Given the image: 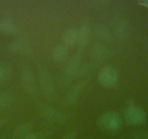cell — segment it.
Segmentation results:
<instances>
[{
	"label": "cell",
	"mask_w": 148,
	"mask_h": 139,
	"mask_svg": "<svg viewBox=\"0 0 148 139\" xmlns=\"http://www.w3.org/2000/svg\"><path fill=\"white\" fill-rule=\"evenodd\" d=\"M97 124L102 130L108 132H116L121 126V119L116 112H106L99 117Z\"/></svg>",
	"instance_id": "obj_1"
},
{
	"label": "cell",
	"mask_w": 148,
	"mask_h": 139,
	"mask_svg": "<svg viewBox=\"0 0 148 139\" xmlns=\"http://www.w3.org/2000/svg\"><path fill=\"white\" fill-rule=\"evenodd\" d=\"M145 110L137 106L132 105L127 107L124 112V120L126 124L130 126L139 125L146 120Z\"/></svg>",
	"instance_id": "obj_2"
},
{
	"label": "cell",
	"mask_w": 148,
	"mask_h": 139,
	"mask_svg": "<svg viewBox=\"0 0 148 139\" xmlns=\"http://www.w3.org/2000/svg\"><path fill=\"white\" fill-rule=\"evenodd\" d=\"M99 83L105 88H112L118 82V73L112 66H105L100 70L98 76Z\"/></svg>",
	"instance_id": "obj_3"
},
{
	"label": "cell",
	"mask_w": 148,
	"mask_h": 139,
	"mask_svg": "<svg viewBox=\"0 0 148 139\" xmlns=\"http://www.w3.org/2000/svg\"><path fill=\"white\" fill-rule=\"evenodd\" d=\"M40 113L47 120L54 122H65L68 119V114L63 112L60 111L59 110L53 108L49 106L43 105L40 107Z\"/></svg>",
	"instance_id": "obj_4"
},
{
	"label": "cell",
	"mask_w": 148,
	"mask_h": 139,
	"mask_svg": "<svg viewBox=\"0 0 148 139\" xmlns=\"http://www.w3.org/2000/svg\"><path fill=\"white\" fill-rule=\"evenodd\" d=\"M39 83L45 94L50 96L54 93V85L50 74L45 68L41 69L39 72Z\"/></svg>",
	"instance_id": "obj_5"
},
{
	"label": "cell",
	"mask_w": 148,
	"mask_h": 139,
	"mask_svg": "<svg viewBox=\"0 0 148 139\" xmlns=\"http://www.w3.org/2000/svg\"><path fill=\"white\" fill-rule=\"evenodd\" d=\"M21 85L24 89L29 92H33L35 89V80L32 72L30 70H25L21 74Z\"/></svg>",
	"instance_id": "obj_6"
},
{
	"label": "cell",
	"mask_w": 148,
	"mask_h": 139,
	"mask_svg": "<svg viewBox=\"0 0 148 139\" xmlns=\"http://www.w3.org/2000/svg\"><path fill=\"white\" fill-rule=\"evenodd\" d=\"M91 36V30L88 25H82L78 29L77 43L81 47H84L88 44Z\"/></svg>",
	"instance_id": "obj_7"
},
{
	"label": "cell",
	"mask_w": 148,
	"mask_h": 139,
	"mask_svg": "<svg viewBox=\"0 0 148 139\" xmlns=\"http://www.w3.org/2000/svg\"><path fill=\"white\" fill-rule=\"evenodd\" d=\"M18 31L16 22L10 18L0 20V32L7 35L15 34Z\"/></svg>",
	"instance_id": "obj_8"
},
{
	"label": "cell",
	"mask_w": 148,
	"mask_h": 139,
	"mask_svg": "<svg viewBox=\"0 0 148 139\" xmlns=\"http://www.w3.org/2000/svg\"><path fill=\"white\" fill-rule=\"evenodd\" d=\"M82 63V57L79 54H76L70 59L66 67V72L69 76H73L79 72Z\"/></svg>",
	"instance_id": "obj_9"
},
{
	"label": "cell",
	"mask_w": 148,
	"mask_h": 139,
	"mask_svg": "<svg viewBox=\"0 0 148 139\" xmlns=\"http://www.w3.org/2000/svg\"><path fill=\"white\" fill-rule=\"evenodd\" d=\"M62 40L66 46H71L76 44L78 40V29L76 28H69L64 32Z\"/></svg>",
	"instance_id": "obj_10"
},
{
	"label": "cell",
	"mask_w": 148,
	"mask_h": 139,
	"mask_svg": "<svg viewBox=\"0 0 148 139\" xmlns=\"http://www.w3.org/2000/svg\"><path fill=\"white\" fill-rule=\"evenodd\" d=\"M83 89V86L82 84L76 85V86H73L71 90L68 91L67 93L66 96H65V100L70 104H73L77 102L78 99H79V96H80L81 93Z\"/></svg>",
	"instance_id": "obj_11"
},
{
	"label": "cell",
	"mask_w": 148,
	"mask_h": 139,
	"mask_svg": "<svg viewBox=\"0 0 148 139\" xmlns=\"http://www.w3.org/2000/svg\"><path fill=\"white\" fill-rule=\"evenodd\" d=\"M68 47L65 44H59L55 48L53 51V57L55 60L63 61L66 59L68 56Z\"/></svg>",
	"instance_id": "obj_12"
},
{
	"label": "cell",
	"mask_w": 148,
	"mask_h": 139,
	"mask_svg": "<svg viewBox=\"0 0 148 139\" xmlns=\"http://www.w3.org/2000/svg\"><path fill=\"white\" fill-rule=\"evenodd\" d=\"M30 134V127L28 124H23L15 129L12 139H25Z\"/></svg>",
	"instance_id": "obj_13"
},
{
	"label": "cell",
	"mask_w": 148,
	"mask_h": 139,
	"mask_svg": "<svg viewBox=\"0 0 148 139\" xmlns=\"http://www.w3.org/2000/svg\"><path fill=\"white\" fill-rule=\"evenodd\" d=\"M11 67L8 63H0V84L6 82L10 78Z\"/></svg>",
	"instance_id": "obj_14"
},
{
	"label": "cell",
	"mask_w": 148,
	"mask_h": 139,
	"mask_svg": "<svg viewBox=\"0 0 148 139\" xmlns=\"http://www.w3.org/2000/svg\"><path fill=\"white\" fill-rule=\"evenodd\" d=\"M11 102V98L6 93H0V110L8 107Z\"/></svg>",
	"instance_id": "obj_15"
},
{
	"label": "cell",
	"mask_w": 148,
	"mask_h": 139,
	"mask_svg": "<svg viewBox=\"0 0 148 139\" xmlns=\"http://www.w3.org/2000/svg\"><path fill=\"white\" fill-rule=\"evenodd\" d=\"M107 49L105 46H97L94 49V50L92 51V53L93 55L95 57H105V55L107 54Z\"/></svg>",
	"instance_id": "obj_16"
},
{
	"label": "cell",
	"mask_w": 148,
	"mask_h": 139,
	"mask_svg": "<svg viewBox=\"0 0 148 139\" xmlns=\"http://www.w3.org/2000/svg\"><path fill=\"white\" fill-rule=\"evenodd\" d=\"M136 139H148V133H141V134L137 135L135 138Z\"/></svg>",
	"instance_id": "obj_17"
},
{
	"label": "cell",
	"mask_w": 148,
	"mask_h": 139,
	"mask_svg": "<svg viewBox=\"0 0 148 139\" xmlns=\"http://www.w3.org/2000/svg\"><path fill=\"white\" fill-rule=\"evenodd\" d=\"M25 139H39V138H38V136H36V135L31 134V133H30V134L28 135V136H27V137L25 138Z\"/></svg>",
	"instance_id": "obj_18"
},
{
	"label": "cell",
	"mask_w": 148,
	"mask_h": 139,
	"mask_svg": "<svg viewBox=\"0 0 148 139\" xmlns=\"http://www.w3.org/2000/svg\"><path fill=\"white\" fill-rule=\"evenodd\" d=\"M75 136H76V134L75 133H71V134L68 135V136H66L65 137H64L62 139H75Z\"/></svg>",
	"instance_id": "obj_19"
},
{
	"label": "cell",
	"mask_w": 148,
	"mask_h": 139,
	"mask_svg": "<svg viewBox=\"0 0 148 139\" xmlns=\"http://www.w3.org/2000/svg\"><path fill=\"white\" fill-rule=\"evenodd\" d=\"M139 3L140 4V5H143V6L148 7V0H143V1H140Z\"/></svg>",
	"instance_id": "obj_20"
},
{
	"label": "cell",
	"mask_w": 148,
	"mask_h": 139,
	"mask_svg": "<svg viewBox=\"0 0 148 139\" xmlns=\"http://www.w3.org/2000/svg\"><path fill=\"white\" fill-rule=\"evenodd\" d=\"M3 124H4V121H3V120H0V128H1V127H2V125H3Z\"/></svg>",
	"instance_id": "obj_21"
},
{
	"label": "cell",
	"mask_w": 148,
	"mask_h": 139,
	"mask_svg": "<svg viewBox=\"0 0 148 139\" xmlns=\"http://www.w3.org/2000/svg\"><path fill=\"white\" fill-rule=\"evenodd\" d=\"M90 139H98V138H90Z\"/></svg>",
	"instance_id": "obj_22"
}]
</instances>
